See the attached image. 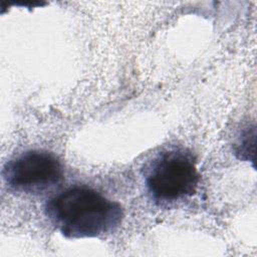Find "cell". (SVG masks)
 I'll use <instances>...</instances> for the list:
<instances>
[{
    "label": "cell",
    "instance_id": "1",
    "mask_svg": "<svg viewBox=\"0 0 257 257\" xmlns=\"http://www.w3.org/2000/svg\"><path fill=\"white\" fill-rule=\"evenodd\" d=\"M45 215L66 238H95L115 231L123 210L94 189L76 186L52 197L45 205Z\"/></svg>",
    "mask_w": 257,
    "mask_h": 257
},
{
    "label": "cell",
    "instance_id": "2",
    "mask_svg": "<svg viewBox=\"0 0 257 257\" xmlns=\"http://www.w3.org/2000/svg\"><path fill=\"white\" fill-rule=\"evenodd\" d=\"M200 175L195 159L183 150L159 154L146 170V187L159 205H168L195 194Z\"/></svg>",
    "mask_w": 257,
    "mask_h": 257
},
{
    "label": "cell",
    "instance_id": "3",
    "mask_svg": "<svg viewBox=\"0 0 257 257\" xmlns=\"http://www.w3.org/2000/svg\"><path fill=\"white\" fill-rule=\"evenodd\" d=\"M2 175L7 186L14 192L37 195L60 183L63 169L53 154L32 150L7 162Z\"/></svg>",
    "mask_w": 257,
    "mask_h": 257
}]
</instances>
